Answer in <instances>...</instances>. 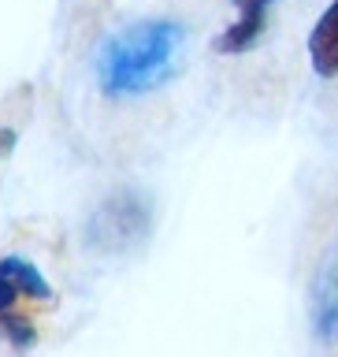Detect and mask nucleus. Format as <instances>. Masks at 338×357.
<instances>
[{
	"label": "nucleus",
	"instance_id": "5",
	"mask_svg": "<svg viewBox=\"0 0 338 357\" xmlns=\"http://www.w3.org/2000/svg\"><path fill=\"white\" fill-rule=\"evenodd\" d=\"M312 324H316L320 339H338V268H328V272L316 279Z\"/></svg>",
	"mask_w": 338,
	"mask_h": 357
},
{
	"label": "nucleus",
	"instance_id": "3",
	"mask_svg": "<svg viewBox=\"0 0 338 357\" xmlns=\"http://www.w3.org/2000/svg\"><path fill=\"white\" fill-rule=\"evenodd\" d=\"M234 8H238V19L216 38V52L253 49V41L261 38V30H264V15H268V8H272V0H234Z\"/></svg>",
	"mask_w": 338,
	"mask_h": 357
},
{
	"label": "nucleus",
	"instance_id": "2",
	"mask_svg": "<svg viewBox=\"0 0 338 357\" xmlns=\"http://www.w3.org/2000/svg\"><path fill=\"white\" fill-rule=\"evenodd\" d=\"M145 227H149L145 201L134 194H119L105 201L97 208V216L89 220V242L97 250H123V245H134L138 238H145Z\"/></svg>",
	"mask_w": 338,
	"mask_h": 357
},
{
	"label": "nucleus",
	"instance_id": "1",
	"mask_svg": "<svg viewBox=\"0 0 338 357\" xmlns=\"http://www.w3.org/2000/svg\"><path fill=\"white\" fill-rule=\"evenodd\" d=\"M178 26L164 19H145L134 26L105 38L97 52V78L105 93L130 97L149 93L160 82L171 78L175 49H178Z\"/></svg>",
	"mask_w": 338,
	"mask_h": 357
},
{
	"label": "nucleus",
	"instance_id": "4",
	"mask_svg": "<svg viewBox=\"0 0 338 357\" xmlns=\"http://www.w3.org/2000/svg\"><path fill=\"white\" fill-rule=\"evenodd\" d=\"M309 56H312V71L320 78L338 75V0L320 15V22L309 33Z\"/></svg>",
	"mask_w": 338,
	"mask_h": 357
},
{
	"label": "nucleus",
	"instance_id": "6",
	"mask_svg": "<svg viewBox=\"0 0 338 357\" xmlns=\"http://www.w3.org/2000/svg\"><path fill=\"white\" fill-rule=\"evenodd\" d=\"M0 275H8L11 283L19 287L22 298H33V301H49L52 298V287L45 283V275L30 261H22V257H4V261H0Z\"/></svg>",
	"mask_w": 338,
	"mask_h": 357
},
{
	"label": "nucleus",
	"instance_id": "7",
	"mask_svg": "<svg viewBox=\"0 0 338 357\" xmlns=\"http://www.w3.org/2000/svg\"><path fill=\"white\" fill-rule=\"evenodd\" d=\"M0 331H4L8 339H11V346H15V350H26V346H33V339H38V331H33V320H30V317H19L15 309L0 317Z\"/></svg>",
	"mask_w": 338,
	"mask_h": 357
},
{
	"label": "nucleus",
	"instance_id": "8",
	"mask_svg": "<svg viewBox=\"0 0 338 357\" xmlns=\"http://www.w3.org/2000/svg\"><path fill=\"white\" fill-rule=\"evenodd\" d=\"M11 149H15V130H11V127H0V156H8Z\"/></svg>",
	"mask_w": 338,
	"mask_h": 357
}]
</instances>
